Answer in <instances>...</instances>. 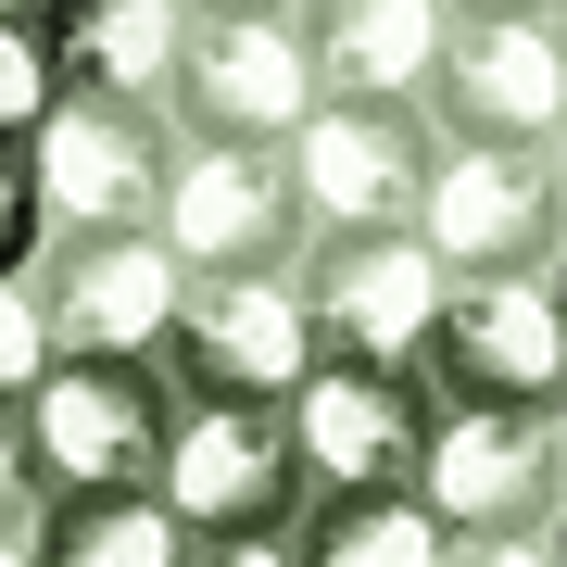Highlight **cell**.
Returning a JSON list of instances; mask_svg holds the SVG:
<instances>
[{
	"label": "cell",
	"mask_w": 567,
	"mask_h": 567,
	"mask_svg": "<svg viewBox=\"0 0 567 567\" xmlns=\"http://www.w3.org/2000/svg\"><path fill=\"white\" fill-rule=\"evenodd\" d=\"M316 114V63H303V13H189L164 126L189 152H290V126Z\"/></svg>",
	"instance_id": "1"
},
{
	"label": "cell",
	"mask_w": 567,
	"mask_h": 567,
	"mask_svg": "<svg viewBox=\"0 0 567 567\" xmlns=\"http://www.w3.org/2000/svg\"><path fill=\"white\" fill-rule=\"evenodd\" d=\"M13 416H25V480H39V505H63V492H152L177 391H164V365H51Z\"/></svg>",
	"instance_id": "2"
},
{
	"label": "cell",
	"mask_w": 567,
	"mask_h": 567,
	"mask_svg": "<svg viewBox=\"0 0 567 567\" xmlns=\"http://www.w3.org/2000/svg\"><path fill=\"white\" fill-rule=\"evenodd\" d=\"M303 365H316V328H303V278L290 265H215V278H189L177 341H164V391L177 404H290Z\"/></svg>",
	"instance_id": "3"
},
{
	"label": "cell",
	"mask_w": 567,
	"mask_h": 567,
	"mask_svg": "<svg viewBox=\"0 0 567 567\" xmlns=\"http://www.w3.org/2000/svg\"><path fill=\"white\" fill-rule=\"evenodd\" d=\"M278 164L303 203V240H365V227H416L442 126H429V102H316Z\"/></svg>",
	"instance_id": "4"
},
{
	"label": "cell",
	"mask_w": 567,
	"mask_h": 567,
	"mask_svg": "<svg viewBox=\"0 0 567 567\" xmlns=\"http://www.w3.org/2000/svg\"><path fill=\"white\" fill-rule=\"evenodd\" d=\"M303 328L316 365H365V379H416L429 365V316H442V265L416 252V227H365V240H303Z\"/></svg>",
	"instance_id": "5"
},
{
	"label": "cell",
	"mask_w": 567,
	"mask_h": 567,
	"mask_svg": "<svg viewBox=\"0 0 567 567\" xmlns=\"http://www.w3.org/2000/svg\"><path fill=\"white\" fill-rule=\"evenodd\" d=\"M429 404H555L567 391V316L543 265H480V278H442V316H429Z\"/></svg>",
	"instance_id": "6"
},
{
	"label": "cell",
	"mask_w": 567,
	"mask_h": 567,
	"mask_svg": "<svg viewBox=\"0 0 567 567\" xmlns=\"http://www.w3.org/2000/svg\"><path fill=\"white\" fill-rule=\"evenodd\" d=\"M51 240H152L164 227V177H177V126L126 114V102H51V126L25 140Z\"/></svg>",
	"instance_id": "7"
},
{
	"label": "cell",
	"mask_w": 567,
	"mask_h": 567,
	"mask_svg": "<svg viewBox=\"0 0 567 567\" xmlns=\"http://www.w3.org/2000/svg\"><path fill=\"white\" fill-rule=\"evenodd\" d=\"M429 126L454 152H555V126H567L555 13H454L442 63H429Z\"/></svg>",
	"instance_id": "8"
},
{
	"label": "cell",
	"mask_w": 567,
	"mask_h": 567,
	"mask_svg": "<svg viewBox=\"0 0 567 567\" xmlns=\"http://www.w3.org/2000/svg\"><path fill=\"white\" fill-rule=\"evenodd\" d=\"M164 517L189 543H240V529L303 517V454H290V404H177L164 429Z\"/></svg>",
	"instance_id": "9"
},
{
	"label": "cell",
	"mask_w": 567,
	"mask_h": 567,
	"mask_svg": "<svg viewBox=\"0 0 567 567\" xmlns=\"http://www.w3.org/2000/svg\"><path fill=\"white\" fill-rule=\"evenodd\" d=\"M39 316H51V365H164L189 303V265L164 240H39Z\"/></svg>",
	"instance_id": "10"
},
{
	"label": "cell",
	"mask_w": 567,
	"mask_h": 567,
	"mask_svg": "<svg viewBox=\"0 0 567 567\" xmlns=\"http://www.w3.org/2000/svg\"><path fill=\"white\" fill-rule=\"evenodd\" d=\"M416 505H429V529H442V543H466V529H555L567 480H555V429H543V404H429Z\"/></svg>",
	"instance_id": "11"
},
{
	"label": "cell",
	"mask_w": 567,
	"mask_h": 567,
	"mask_svg": "<svg viewBox=\"0 0 567 567\" xmlns=\"http://www.w3.org/2000/svg\"><path fill=\"white\" fill-rule=\"evenodd\" d=\"M290 454H303V505H328V492H416L429 379L303 365V391H290Z\"/></svg>",
	"instance_id": "12"
},
{
	"label": "cell",
	"mask_w": 567,
	"mask_h": 567,
	"mask_svg": "<svg viewBox=\"0 0 567 567\" xmlns=\"http://www.w3.org/2000/svg\"><path fill=\"white\" fill-rule=\"evenodd\" d=\"M416 252L442 265V278H480V265H543L555 252V177L543 152H454L429 164L416 189Z\"/></svg>",
	"instance_id": "13"
},
{
	"label": "cell",
	"mask_w": 567,
	"mask_h": 567,
	"mask_svg": "<svg viewBox=\"0 0 567 567\" xmlns=\"http://www.w3.org/2000/svg\"><path fill=\"white\" fill-rule=\"evenodd\" d=\"M164 252L189 278L215 265H290L303 252V203H290V164L278 152H189L177 140V177H164Z\"/></svg>",
	"instance_id": "14"
},
{
	"label": "cell",
	"mask_w": 567,
	"mask_h": 567,
	"mask_svg": "<svg viewBox=\"0 0 567 567\" xmlns=\"http://www.w3.org/2000/svg\"><path fill=\"white\" fill-rule=\"evenodd\" d=\"M39 25H51V76H63V102L164 114L177 51H189V0H39Z\"/></svg>",
	"instance_id": "15"
},
{
	"label": "cell",
	"mask_w": 567,
	"mask_h": 567,
	"mask_svg": "<svg viewBox=\"0 0 567 567\" xmlns=\"http://www.w3.org/2000/svg\"><path fill=\"white\" fill-rule=\"evenodd\" d=\"M303 13V63L316 102H429V63H442V0H290Z\"/></svg>",
	"instance_id": "16"
},
{
	"label": "cell",
	"mask_w": 567,
	"mask_h": 567,
	"mask_svg": "<svg viewBox=\"0 0 567 567\" xmlns=\"http://www.w3.org/2000/svg\"><path fill=\"white\" fill-rule=\"evenodd\" d=\"M25 543L39 567H189V529L164 517V492H63Z\"/></svg>",
	"instance_id": "17"
},
{
	"label": "cell",
	"mask_w": 567,
	"mask_h": 567,
	"mask_svg": "<svg viewBox=\"0 0 567 567\" xmlns=\"http://www.w3.org/2000/svg\"><path fill=\"white\" fill-rule=\"evenodd\" d=\"M290 555L303 567H442V529L416 492H328L290 517Z\"/></svg>",
	"instance_id": "18"
},
{
	"label": "cell",
	"mask_w": 567,
	"mask_h": 567,
	"mask_svg": "<svg viewBox=\"0 0 567 567\" xmlns=\"http://www.w3.org/2000/svg\"><path fill=\"white\" fill-rule=\"evenodd\" d=\"M51 102H63V76H51V25H39V0H25V13H0V152L39 140Z\"/></svg>",
	"instance_id": "19"
},
{
	"label": "cell",
	"mask_w": 567,
	"mask_h": 567,
	"mask_svg": "<svg viewBox=\"0 0 567 567\" xmlns=\"http://www.w3.org/2000/svg\"><path fill=\"white\" fill-rule=\"evenodd\" d=\"M51 379V316H39V278H0V404Z\"/></svg>",
	"instance_id": "20"
},
{
	"label": "cell",
	"mask_w": 567,
	"mask_h": 567,
	"mask_svg": "<svg viewBox=\"0 0 567 567\" xmlns=\"http://www.w3.org/2000/svg\"><path fill=\"white\" fill-rule=\"evenodd\" d=\"M51 240V215H39V177H25V152H0V278H25Z\"/></svg>",
	"instance_id": "21"
},
{
	"label": "cell",
	"mask_w": 567,
	"mask_h": 567,
	"mask_svg": "<svg viewBox=\"0 0 567 567\" xmlns=\"http://www.w3.org/2000/svg\"><path fill=\"white\" fill-rule=\"evenodd\" d=\"M442 567H555V529H466L442 543Z\"/></svg>",
	"instance_id": "22"
},
{
	"label": "cell",
	"mask_w": 567,
	"mask_h": 567,
	"mask_svg": "<svg viewBox=\"0 0 567 567\" xmlns=\"http://www.w3.org/2000/svg\"><path fill=\"white\" fill-rule=\"evenodd\" d=\"M0 529H39V480H25V416L0 404Z\"/></svg>",
	"instance_id": "23"
},
{
	"label": "cell",
	"mask_w": 567,
	"mask_h": 567,
	"mask_svg": "<svg viewBox=\"0 0 567 567\" xmlns=\"http://www.w3.org/2000/svg\"><path fill=\"white\" fill-rule=\"evenodd\" d=\"M189 567H303L290 529H240V543H189Z\"/></svg>",
	"instance_id": "24"
},
{
	"label": "cell",
	"mask_w": 567,
	"mask_h": 567,
	"mask_svg": "<svg viewBox=\"0 0 567 567\" xmlns=\"http://www.w3.org/2000/svg\"><path fill=\"white\" fill-rule=\"evenodd\" d=\"M543 177H555V240H567V126H555V152H543Z\"/></svg>",
	"instance_id": "25"
},
{
	"label": "cell",
	"mask_w": 567,
	"mask_h": 567,
	"mask_svg": "<svg viewBox=\"0 0 567 567\" xmlns=\"http://www.w3.org/2000/svg\"><path fill=\"white\" fill-rule=\"evenodd\" d=\"M543 429H555V480H567V391H555V404H543Z\"/></svg>",
	"instance_id": "26"
},
{
	"label": "cell",
	"mask_w": 567,
	"mask_h": 567,
	"mask_svg": "<svg viewBox=\"0 0 567 567\" xmlns=\"http://www.w3.org/2000/svg\"><path fill=\"white\" fill-rule=\"evenodd\" d=\"M442 13H543V0H442Z\"/></svg>",
	"instance_id": "27"
},
{
	"label": "cell",
	"mask_w": 567,
	"mask_h": 567,
	"mask_svg": "<svg viewBox=\"0 0 567 567\" xmlns=\"http://www.w3.org/2000/svg\"><path fill=\"white\" fill-rule=\"evenodd\" d=\"M189 13H290V0H189Z\"/></svg>",
	"instance_id": "28"
},
{
	"label": "cell",
	"mask_w": 567,
	"mask_h": 567,
	"mask_svg": "<svg viewBox=\"0 0 567 567\" xmlns=\"http://www.w3.org/2000/svg\"><path fill=\"white\" fill-rule=\"evenodd\" d=\"M0 567H39V543H25V529H0Z\"/></svg>",
	"instance_id": "29"
},
{
	"label": "cell",
	"mask_w": 567,
	"mask_h": 567,
	"mask_svg": "<svg viewBox=\"0 0 567 567\" xmlns=\"http://www.w3.org/2000/svg\"><path fill=\"white\" fill-rule=\"evenodd\" d=\"M543 278H555V316H567V240H555V252H543Z\"/></svg>",
	"instance_id": "30"
},
{
	"label": "cell",
	"mask_w": 567,
	"mask_h": 567,
	"mask_svg": "<svg viewBox=\"0 0 567 567\" xmlns=\"http://www.w3.org/2000/svg\"><path fill=\"white\" fill-rule=\"evenodd\" d=\"M543 13H555V51H567V0H543Z\"/></svg>",
	"instance_id": "31"
},
{
	"label": "cell",
	"mask_w": 567,
	"mask_h": 567,
	"mask_svg": "<svg viewBox=\"0 0 567 567\" xmlns=\"http://www.w3.org/2000/svg\"><path fill=\"white\" fill-rule=\"evenodd\" d=\"M555 567H567V505H555Z\"/></svg>",
	"instance_id": "32"
},
{
	"label": "cell",
	"mask_w": 567,
	"mask_h": 567,
	"mask_svg": "<svg viewBox=\"0 0 567 567\" xmlns=\"http://www.w3.org/2000/svg\"><path fill=\"white\" fill-rule=\"evenodd\" d=\"M0 13H25V0H0Z\"/></svg>",
	"instance_id": "33"
}]
</instances>
